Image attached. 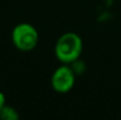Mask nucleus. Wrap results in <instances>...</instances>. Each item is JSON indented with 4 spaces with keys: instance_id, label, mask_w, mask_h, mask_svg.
I'll return each instance as SVG.
<instances>
[{
    "instance_id": "20e7f679",
    "label": "nucleus",
    "mask_w": 121,
    "mask_h": 120,
    "mask_svg": "<svg viewBox=\"0 0 121 120\" xmlns=\"http://www.w3.org/2000/svg\"><path fill=\"white\" fill-rule=\"evenodd\" d=\"M0 118L5 120H15L19 118V114L17 113V111L13 107H8L5 105L0 111Z\"/></svg>"
},
{
    "instance_id": "7ed1b4c3",
    "label": "nucleus",
    "mask_w": 121,
    "mask_h": 120,
    "mask_svg": "<svg viewBox=\"0 0 121 120\" xmlns=\"http://www.w3.org/2000/svg\"><path fill=\"white\" fill-rule=\"evenodd\" d=\"M51 82L56 93H68L75 84V73L67 64H64L54 71Z\"/></svg>"
},
{
    "instance_id": "f03ea898",
    "label": "nucleus",
    "mask_w": 121,
    "mask_h": 120,
    "mask_svg": "<svg viewBox=\"0 0 121 120\" xmlns=\"http://www.w3.org/2000/svg\"><path fill=\"white\" fill-rule=\"evenodd\" d=\"M13 45L22 52L32 51L39 42V33L37 28L28 22H20L12 31Z\"/></svg>"
},
{
    "instance_id": "39448f33",
    "label": "nucleus",
    "mask_w": 121,
    "mask_h": 120,
    "mask_svg": "<svg viewBox=\"0 0 121 120\" xmlns=\"http://www.w3.org/2000/svg\"><path fill=\"white\" fill-rule=\"evenodd\" d=\"M5 102H6V98H5V94L0 91V111H1V108L5 106Z\"/></svg>"
},
{
    "instance_id": "f257e3e1",
    "label": "nucleus",
    "mask_w": 121,
    "mask_h": 120,
    "mask_svg": "<svg viewBox=\"0 0 121 120\" xmlns=\"http://www.w3.org/2000/svg\"><path fill=\"white\" fill-rule=\"evenodd\" d=\"M82 52V39L74 32H67L60 36L54 46V54L62 64L77 61Z\"/></svg>"
}]
</instances>
